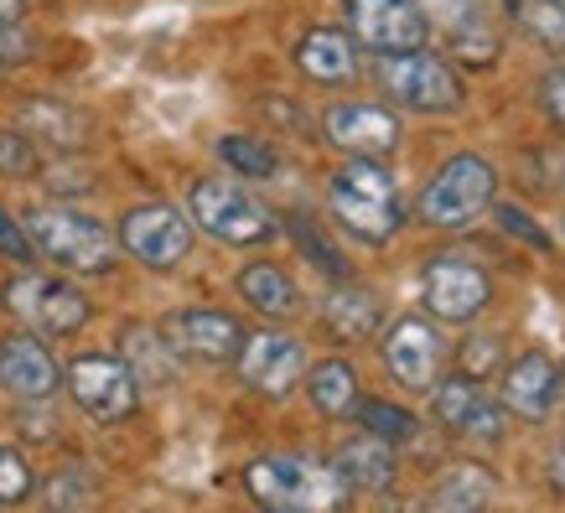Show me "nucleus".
Returning a JSON list of instances; mask_svg holds the SVG:
<instances>
[{
    "mask_svg": "<svg viewBox=\"0 0 565 513\" xmlns=\"http://www.w3.org/2000/svg\"><path fill=\"white\" fill-rule=\"evenodd\" d=\"M327 140L338 146L343 156H369V161H384V156L399 151V120H394L390 109H379V104H332L322 120Z\"/></svg>",
    "mask_w": 565,
    "mask_h": 513,
    "instance_id": "nucleus-14",
    "label": "nucleus"
},
{
    "mask_svg": "<svg viewBox=\"0 0 565 513\" xmlns=\"http://www.w3.org/2000/svg\"><path fill=\"white\" fill-rule=\"evenodd\" d=\"M430 389H436L430 394L436 420H441L451 436H462V441H488V446L503 441V420H509V410L498 405V394L482 389V378H472V374L436 378Z\"/></svg>",
    "mask_w": 565,
    "mask_h": 513,
    "instance_id": "nucleus-11",
    "label": "nucleus"
},
{
    "mask_svg": "<svg viewBox=\"0 0 565 513\" xmlns=\"http://www.w3.org/2000/svg\"><path fill=\"white\" fill-rule=\"evenodd\" d=\"M420 11H426V21H436V26L451 36V47L462 52V57L488 63V57L498 52L488 0H420Z\"/></svg>",
    "mask_w": 565,
    "mask_h": 513,
    "instance_id": "nucleus-20",
    "label": "nucleus"
},
{
    "mask_svg": "<svg viewBox=\"0 0 565 513\" xmlns=\"http://www.w3.org/2000/svg\"><path fill=\"white\" fill-rule=\"evenodd\" d=\"M167 342H172L177 353H188V359L234 363L244 348V327L218 307H182L167 322Z\"/></svg>",
    "mask_w": 565,
    "mask_h": 513,
    "instance_id": "nucleus-17",
    "label": "nucleus"
},
{
    "mask_svg": "<svg viewBox=\"0 0 565 513\" xmlns=\"http://www.w3.org/2000/svg\"><path fill=\"white\" fill-rule=\"evenodd\" d=\"M561 384H565V368H561Z\"/></svg>",
    "mask_w": 565,
    "mask_h": 513,
    "instance_id": "nucleus-41",
    "label": "nucleus"
},
{
    "mask_svg": "<svg viewBox=\"0 0 565 513\" xmlns=\"http://www.w3.org/2000/svg\"><path fill=\"white\" fill-rule=\"evenodd\" d=\"M379 84L399 109H415V115H457L467 104V88L451 73V63L426 47L384 52L379 57Z\"/></svg>",
    "mask_w": 565,
    "mask_h": 513,
    "instance_id": "nucleus-4",
    "label": "nucleus"
},
{
    "mask_svg": "<svg viewBox=\"0 0 565 513\" xmlns=\"http://www.w3.org/2000/svg\"><path fill=\"white\" fill-rule=\"evenodd\" d=\"M244 488L275 513H327L348 503V488L332 462H311V457H259L244 472Z\"/></svg>",
    "mask_w": 565,
    "mask_h": 513,
    "instance_id": "nucleus-3",
    "label": "nucleus"
},
{
    "mask_svg": "<svg viewBox=\"0 0 565 513\" xmlns=\"http://www.w3.org/2000/svg\"><path fill=\"white\" fill-rule=\"evenodd\" d=\"M332 472L343 478L348 493H384L394 478H399V462H394V441L374 436V430H363L353 441L338 446V457H332Z\"/></svg>",
    "mask_w": 565,
    "mask_h": 513,
    "instance_id": "nucleus-19",
    "label": "nucleus"
},
{
    "mask_svg": "<svg viewBox=\"0 0 565 513\" xmlns=\"http://www.w3.org/2000/svg\"><path fill=\"white\" fill-rule=\"evenodd\" d=\"M36 478L26 457H21L17 446H0V503H21V498H32Z\"/></svg>",
    "mask_w": 565,
    "mask_h": 513,
    "instance_id": "nucleus-32",
    "label": "nucleus"
},
{
    "mask_svg": "<svg viewBox=\"0 0 565 513\" xmlns=\"http://www.w3.org/2000/svg\"><path fill=\"white\" fill-rule=\"evenodd\" d=\"M498 405L509 415H519V420H550L555 405H561V368H555L545 353H519V359L503 368Z\"/></svg>",
    "mask_w": 565,
    "mask_h": 513,
    "instance_id": "nucleus-18",
    "label": "nucleus"
},
{
    "mask_svg": "<svg viewBox=\"0 0 565 513\" xmlns=\"http://www.w3.org/2000/svg\"><path fill=\"white\" fill-rule=\"evenodd\" d=\"M493 218H498V228L503 234H514V239H524V244H534V249H550V234L540 228V223L524 213V207H514V203H498L493 207Z\"/></svg>",
    "mask_w": 565,
    "mask_h": 513,
    "instance_id": "nucleus-34",
    "label": "nucleus"
},
{
    "mask_svg": "<svg viewBox=\"0 0 565 513\" xmlns=\"http://www.w3.org/2000/svg\"><path fill=\"white\" fill-rule=\"evenodd\" d=\"M332 213L343 223L348 234L359 244H390L399 234V223H405V207H399V188H394V177L379 161L369 156H353L338 177H332Z\"/></svg>",
    "mask_w": 565,
    "mask_h": 513,
    "instance_id": "nucleus-2",
    "label": "nucleus"
},
{
    "mask_svg": "<svg viewBox=\"0 0 565 513\" xmlns=\"http://www.w3.org/2000/svg\"><path fill=\"white\" fill-rule=\"evenodd\" d=\"M218 156L234 171H244V177H275V167H280L270 146H265V140H255V136H223L218 140Z\"/></svg>",
    "mask_w": 565,
    "mask_h": 513,
    "instance_id": "nucleus-30",
    "label": "nucleus"
},
{
    "mask_svg": "<svg viewBox=\"0 0 565 513\" xmlns=\"http://www.w3.org/2000/svg\"><path fill=\"white\" fill-rule=\"evenodd\" d=\"M524 32L550 52H565V0H519Z\"/></svg>",
    "mask_w": 565,
    "mask_h": 513,
    "instance_id": "nucleus-28",
    "label": "nucleus"
},
{
    "mask_svg": "<svg viewBox=\"0 0 565 513\" xmlns=\"http://www.w3.org/2000/svg\"><path fill=\"white\" fill-rule=\"evenodd\" d=\"M498 197V171L488 156H451L420 192V218L430 228H467Z\"/></svg>",
    "mask_w": 565,
    "mask_h": 513,
    "instance_id": "nucleus-6",
    "label": "nucleus"
},
{
    "mask_svg": "<svg viewBox=\"0 0 565 513\" xmlns=\"http://www.w3.org/2000/svg\"><path fill=\"white\" fill-rule=\"evenodd\" d=\"M0 255L17 259V265H26V259L36 255L32 239H26V228H21V223L11 218V213H6V207H0Z\"/></svg>",
    "mask_w": 565,
    "mask_h": 513,
    "instance_id": "nucleus-35",
    "label": "nucleus"
},
{
    "mask_svg": "<svg viewBox=\"0 0 565 513\" xmlns=\"http://www.w3.org/2000/svg\"><path fill=\"white\" fill-rule=\"evenodd\" d=\"M498 363V338H472L462 348V374H472V378H482L488 368Z\"/></svg>",
    "mask_w": 565,
    "mask_h": 513,
    "instance_id": "nucleus-36",
    "label": "nucleus"
},
{
    "mask_svg": "<svg viewBox=\"0 0 565 513\" xmlns=\"http://www.w3.org/2000/svg\"><path fill=\"white\" fill-rule=\"evenodd\" d=\"M286 228H291L296 249H301V255H307L311 265H317V270H322V275H332V280H343V275H348V259H343V255H338V249H332V244L322 239V228H317V223H311L307 213H291V218H286Z\"/></svg>",
    "mask_w": 565,
    "mask_h": 513,
    "instance_id": "nucleus-27",
    "label": "nucleus"
},
{
    "mask_svg": "<svg viewBox=\"0 0 565 513\" xmlns=\"http://www.w3.org/2000/svg\"><path fill=\"white\" fill-rule=\"evenodd\" d=\"M503 6H509V11H519V0H503Z\"/></svg>",
    "mask_w": 565,
    "mask_h": 513,
    "instance_id": "nucleus-40",
    "label": "nucleus"
},
{
    "mask_svg": "<svg viewBox=\"0 0 565 513\" xmlns=\"http://www.w3.org/2000/svg\"><path fill=\"white\" fill-rule=\"evenodd\" d=\"M322 322L338 342H363V338H374L379 322H384V301L369 286H338L322 301Z\"/></svg>",
    "mask_w": 565,
    "mask_h": 513,
    "instance_id": "nucleus-22",
    "label": "nucleus"
},
{
    "mask_svg": "<svg viewBox=\"0 0 565 513\" xmlns=\"http://www.w3.org/2000/svg\"><path fill=\"white\" fill-rule=\"evenodd\" d=\"M68 394L73 405L99 420V426H115L125 415H136L140 405V378L125 359H109V353H84V359L68 363Z\"/></svg>",
    "mask_w": 565,
    "mask_h": 513,
    "instance_id": "nucleus-8",
    "label": "nucleus"
},
{
    "mask_svg": "<svg viewBox=\"0 0 565 513\" xmlns=\"http://www.w3.org/2000/svg\"><path fill=\"white\" fill-rule=\"evenodd\" d=\"M63 384V368L52 359V348L36 332H11L0 338V389L17 394L21 405H42Z\"/></svg>",
    "mask_w": 565,
    "mask_h": 513,
    "instance_id": "nucleus-13",
    "label": "nucleus"
},
{
    "mask_svg": "<svg viewBox=\"0 0 565 513\" xmlns=\"http://www.w3.org/2000/svg\"><path fill=\"white\" fill-rule=\"evenodd\" d=\"M540 104H545L550 125H561L565 130V68H555L545 84H540Z\"/></svg>",
    "mask_w": 565,
    "mask_h": 513,
    "instance_id": "nucleus-37",
    "label": "nucleus"
},
{
    "mask_svg": "<svg viewBox=\"0 0 565 513\" xmlns=\"http://www.w3.org/2000/svg\"><path fill=\"white\" fill-rule=\"evenodd\" d=\"M192 228L213 234L218 244H234V249H249V244H270L280 234V218L259 203L255 192L234 188V182H218V177H203L192 182Z\"/></svg>",
    "mask_w": 565,
    "mask_h": 513,
    "instance_id": "nucleus-5",
    "label": "nucleus"
},
{
    "mask_svg": "<svg viewBox=\"0 0 565 513\" xmlns=\"http://www.w3.org/2000/svg\"><path fill=\"white\" fill-rule=\"evenodd\" d=\"M353 415L363 420V430H374V436H384V441H394V446L415 436V415L399 410V405H390V399H359Z\"/></svg>",
    "mask_w": 565,
    "mask_h": 513,
    "instance_id": "nucleus-29",
    "label": "nucleus"
},
{
    "mask_svg": "<svg viewBox=\"0 0 565 513\" xmlns=\"http://www.w3.org/2000/svg\"><path fill=\"white\" fill-rule=\"evenodd\" d=\"M32 130H36V140H47V146H73V140L84 136V120H78L73 109H63V104L36 99L32 104Z\"/></svg>",
    "mask_w": 565,
    "mask_h": 513,
    "instance_id": "nucleus-31",
    "label": "nucleus"
},
{
    "mask_svg": "<svg viewBox=\"0 0 565 513\" xmlns=\"http://www.w3.org/2000/svg\"><path fill=\"white\" fill-rule=\"evenodd\" d=\"M0 296H6L11 317H21L36 338H73L94 317V307H88V296L78 286L57 280V275H42V270L17 275Z\"/></svg>",
    "mask_w": 565,
    "mask_h": 513,
    "instance_id": "nucleus-7",
    "label": "nucleus"
},
{
    "mask_svg": "<svg viewBox=\"0 0 565 513\" xmlns=\"http://www.w3.org/2000/svg\"><path fill=\"white\" fill-rule=\"evenodd\" d=\"M441 332L426 322V317H399L384 338V368L394 374V384L405 389H430L436 374H441Z\"/></svg>",
    "mask_w": 565,
    "mask_h": 513,
    "instance_id": "nucleus-16",
    "label": "nucleus"
},
{
    "mask_svg": "<svg viewBox=\"0 0 565 513\" xmlns=\"http://www.w3.org/2000/svg\"><path fill=\"white\" fill-rule=\"evenodd\" d=\"M420 301H426V311H436V322H472L493 301V280L478 259L436 255L420 270Z\"/></svg>",
    "mask_w": 565,
    "mask_h": 513,
    "instance_id": "nucleus-9",
    "label": "nucleus"
},
{
    "mask_svg": "<svg viewBox=\"0 0 565 513\" xmlns=\"http://www.w3.org/2000/svg\"><path fill=\"white\" fill-rule=\"evenodd\" d=\"M120 249L140 259L146 270H177L192 249V223L172 203H146L130 207L120 218Z\"/></svg>",
    "mask_w": 565,
    "mask_h": 513,
    "instance_id": "nucleus-10",
    "label": "nucleus"
},
{
    "mask_svg": "<svg viewBox=\"0 0 565 513\" xmlns=\"http://www.w3.org/2000/svg\"><path fill=\"white\" fill-rule=\"evenodd\" d=\"M26 52H32V42L21 36V21L17 26H0V68H17Z\"/></svg>",
    "mask_w": 565,
    "mask_h": 513,
    "instance_id": "nucleus-38",
    "label": "nucleus"
},
{
    "mask_svg": "<svg viewBox=\"0 0 565 513\" xmlns=\"http://www.w3.org/2000/svg\"><path fill=\"white\" fill-rule=\"evenodd\" d=\"M307 394L327 420L353 415V405H359V374H353V363H343V359L317 363V368L307 374Z\"/></svg>",
    "mask_w": 565,
    "mask_h": 513,
    "instance_id": "nucleus-24",
    "label": "nucleus"
},
{
    "mask_svg": "<svg viewBox=\"0 0 565 513\" xmlns=\"http://www.w3.org/2000/svg\"><path fill=\"white\" fill-rule=\"evenodd\" d=\"M493 493H498L493 472H488V467L462 462V467H451V472L441 478V488H436V509H488Z\"/></svg>",
    "mask_w": 565,
    "mask_h": 513,
    "instance_id": "nucleus-25",
    "label": "nucleus"
},
{
    "mask_svg": "<svg viewBox=\"0 0 565 513\" xmlns=\"http://www.w3.org/2000/svg\"><path fill=\"white\" fill-rule=\"evenodd\" d=\"M296 68L307 73L311 84H353V78H359L353 36L338 32V26H317V32H307L301 36V47H296Z\"/></svg>",
    "mask_w": 565,
    "mask_h": 513,
    "instance_id": "nucleus-21",
    "label": "nucleus"
},
{
    "mask_svg": "<svg viewBox=\"0 0 565 513\" xmlns=\"http://www.w3.org/2000/svg\"><path fill=\"white\" fill-rule=\"evenodd\" d=\"M348 26L363 47L374 52H405L426 47L430 21L420 11V0H348Z\"/></svg>",
    "mask_w": 565,
    "mask_h": 513,
    "instance_id": "nucleus-12",
    "label": "nucleus"
},
{
    "mask_svg": "<svg viewBox=\"0 0 565 513\" xmlns=\"http://www.w3.org/2000/svg\"><path fill=\"white\" fill-rule=\"evenodd\" d=\"M0 171L6 177H32L36 171V140L21 130H0Z\"/></svg>",
    "mask_w": 565,
    "mask_h": 513,
    "instance_id": "nucleus-33",
    "label": "nucleus"
},
{
    "mask_svg": "<svg viewBox=\"0 0 565 513\" xmlns=\"http://www.w3.org/2000/svg\"><path fill=\"white\" fill-rule=\"evenodd\" d=\"M239 296L259 311V317H270V322H286V317L301 311V291H296V280L280 270V265H270V259L244 265L239 270Z\"/></svg>",
    "mask_w": 565,
    "mask_h": 513,
    "instance_id": "nucleus-23",
    "label": "nucleus"
},
{
    "mask_svg": "<svg viewBox=\"0 0 565 513\" xmlns=\"http://www.w3.org/2000/svg\"><path fill=\"white\" fill-rule=\"evenodd\" d=\"M239 378L249 389L280 399L286 389H296V378H307V348L301 338H286V332H259V338H244L239 348Z\"/></svg>",
    "mask_w": 565,
    "mask_h": 513,
    "instance_id": "nucleus-15",
    "label": "nucleus"
},
{
    "mask_svg": "<svg viewBox=\"0 0 565 513\" xmlns=\"http://www.w3.org/2000/svg\"><path fill=\"white\" fill-rule=\"evenodd\" d=\"M21 11H26V0H0V26H17Z\"/></svg>",
    "mask_w": 565,
    "mask_h": 513,
    "instance_id": "nucleus-39",
    "label": "nucleus"
},
{
    "mask_svg": "<svg viewBox=\"0 0 565 513\" xmlns=\"http://www.w3.org/2000/svg\"><path fill=\"white\" fill-rule=\"evenodd\" d=\"M26 239L42 259L63 265L73 275H109L120 259V239L104 228L99 218H88L78 207L47 203L26 213Z\"/></svg>",
    "mask_w": 565,
    "mask_h": 513,
    "instance_id": "nucleus-1",
    "label": "nucleus"
},
{
    "mask_svg": "<svg viewBox=\"0 0 565 513\" xmlns=\"http://www.w3.org/2000/svg\"><path fill=\"white\" fill-rule=\"evenodd\" d=\"M125 348H130V368H136V378H146V384H167L172 378V342H161V332H151V327H125Z\"/></svg>",
    "mask_w": 565,
    "mask_h": 513,
    "instance_id": "nucleus-26",
    "label": "nucleus"
}]
</instances>
